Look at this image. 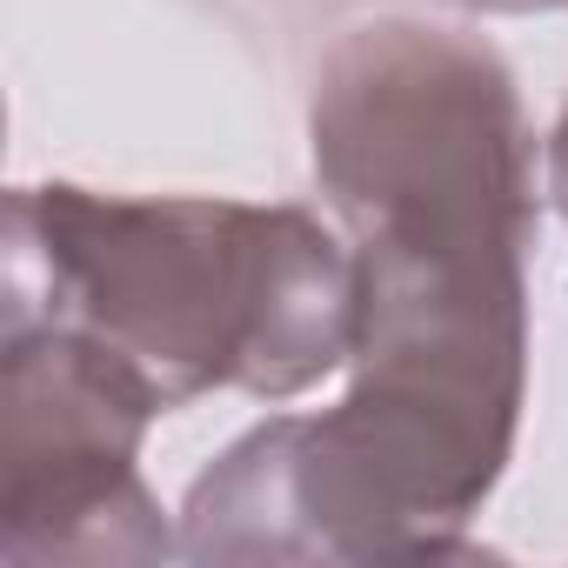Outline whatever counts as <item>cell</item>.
I'll list each match as a JSON object with an SVG mask.
<instances>
[{
  "mask_svg": "<svg viewBox=\"0 0 568 568\" xmlns=\"http://www.w3.org/2000/svg\"><path fill=\"white\" fill-rule=\"evenodd\" d=\"M14 322L94 335L161 408L214 388L288 402L355 348V247L308 207L14 187L0 328Z\"/></svg>",
  "mask_w": 568,
  "mask_h": 568,
  "instance_id": "6da1fadb",
  "label": "cell"
},
{
  "mask_svg": "<svg viewBox=\"0 0 568 568\" xmlns=\"http://www.w3.org/2000/svg\"><path fill=\"white\" fill-rule=\"evenodd\" d=\"M161 395L68 322L0 328V555L8 561H161L181 535L141 481Z\"/></svg>",
  "mask_w": 568,
  "mask_h": 568,
  "instance_id": "3957f363",
  "label": "cell"
},
{
  "mask_svg": "<svg viewBox=\"0 0 568 568\" xmlns=\"http://www.w3.org/2000/svg\"><path fill=\"white\" fill-rule=\"evenodd\" d=\"M308 161L348 241L521 247L535 241V128L508 61L435 21L348 28L308 108Z\"/></svg>",
  "mask_w": 568,
  "mask_h": 568,
  "instance_id": "7a4b0ae2",
  "label": "cell"
},
{
  "mask_svg": "<svg viewBox=\"0 0 568 568\" xmlns=\"http://www.w3.org/2000/svg\"><path fill=\"white\" fill-rule=\"evenodd\" d=\"M548 201H555V214L568 221V101H561V114H555V128H548Z\"/></svg>",
  "mask_w": 568,
  "mask_h": 568,
  "instance_id": "277c9868",
  "label": "cell"
},
{
  "mask_svg": "<svg viewBox=\"0 0 568 568\" xmlns=\"http://www.w3.org/2000/svg\"><path fill=\"white\" fill-rule=\"evenodd\" d=\"M475 14H561L568 0H462Z\"/></svg>",
  "mask_w": 568,
  "mask_h": 568,
  "instance_id": "5b68a950",
  "label": "cell"
}]
</instances>
